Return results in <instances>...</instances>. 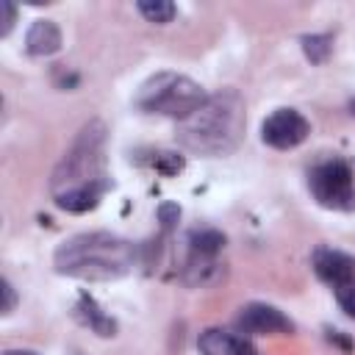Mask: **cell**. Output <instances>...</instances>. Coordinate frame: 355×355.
Returning a JSON list of instances; mask_svg holds the SVG:
<instances>
[{"instance_id": "18", "label": "cell", "mask_w": 355, "mask_h": 355, "mask_svg": "<svg viewBox=\"0 0 355 355\" xmlns=\"http://www.w3.org/2000/svg\"><path fill=\"white\" fill-rule=\"evenodd\" d=\"M14 17H17V8L11 0H0V36H8L11 25H14Z\"/></svg>"}, {"instance_id": "6", "label": "cell", "mask_w": 355, "mask_h": 355, "mask_svg": "<svg viewBox=\"0 0 355 355\" xmlns=\"http://www.w3.org/2000/svg\"><path fill=\"white\" fill-rule=\"evenodd\" d=\"M308 133H311L308 119L294 108H277L261 125V139L275 150H291L302 144Z\"/></svg>"}, {"instance_id": "9", "label": "cell", "mask_w": 355, "mask_h": 355, "mask_svg": "<svg viewBox=\"0 0 355 355\" xmlns=\"http://www.w3.org/2000/svg\"><path fill=\"white\" fill-rule=\"evenodd\" d=\"M180 277H183L186 286L205 288V286H214V283H219L225 277V266L219 263V255H197V252H189Z\"/></svg>"}, {"instance_id": "20", "label": "cell", "mask_w": 355, "mask_h": 355, "mask_svg": "<svg viewBox=\"0 0 355 355\" xmlns=\"http://www.w3.org/2000/svg\"><path fill=\"white\" fill-rule=\"evenodd\" d=\"M0 294H3V305H0V313H11L14 305H17V294L11 288L8 280H0Z\"/></svg>"}, {"instance_id": "8", "label": "cell", "mask_w": 355, "mask_h": 355, "mask_svg": "<svg viewBox=\"0 0 355 355\" xmlns=\"http://www.w3.org/2000/svg\"><path fill=\"white\" fill-rule=\"evenodd\" d=\"M313 269L333 288L355 280V258L347 255V252H341V250H330V247L316 250L313 252Z\"/></svg>"}, {"instance_id": "2", "label": "cell", "mask_w": 355, "mask_h": 355, "mask_svg": "<svg viewBox=\"0 0 355 355\" xmlns=\"http://www.w3.org/2000/svg\"><path fill=\"white\" fill-rule=\"evenodd\" d=\"M244 100L236 89L208 94L205 103L178 122V144L197 155H230L244 139Z\"/></svg>"}, {"instance_id": "22", "label": "cell", "mask_w": 355, "mask_h": 355, "mask_svg": "<svg viewBox=\"0 0 355 355\" xmlns=\"http://www.w3.org/2000/svg\"><path fill=\"white\" fill-rule=\"evenodd\" d=\"M352 114H355V100H352Z\"/></svg>"}, {"instance_id": "5", "label": "cell", "mask_w": 355, "mask_h": 355, "mask_svg": "<svg viewBox=\"0 0 355 355\" xmlns=\"http://www.w3.org/2000/svg\"><path fill=\"white\" fill-rule=\"evenodd\" d=\"M311 191L324 208L349 211L355 208V186L352 172L344 161H324L311 172Z\"/></svg>"}, {"instance_id": "10", "label": "cell", "mask_w": 355, "mask_h": 355, "mask_svg": "<svg viewBox=\"0 0 355 355\" xmlns=\"http://www.w3.org/2000/svg\"><path fill=\"white\" fill-rule=\"evenodd\" d=\"M197 347H200L202 355H252V349L247 347L244 338H239L233 333H225V330H216V327L200 333Z\"/></svg>"}, {"instance_id": "11", "label": "cell", "mask_w": 355, "mask_h": 355, "mask_svg": "<svg viewBox=\"0 0 355 355\" xmlns=\"http://www.w3.org/2000/svg\"><path fill=\"white\" fill-rule=\"evenodd\" d=\"M61 47V31L53 19H36L28 28L25 36V50L31 55H53Z\"/></svg>"}, {"instance_id": "3", "label": "cell", "mask_w": 355, "mask_h": 355, "mask_svg": "<svg viewBox=\"0 0 355 355\" xmlns=\"http://www.w3.org/2000/svg\"><path fill=\"white\" fill-rule=\"evenodd\" d=\"M136 263V247L114 233L94 230L67 239L55 255L53 266L58 275L78 280H116L125 277Z\"/></svg>"}, {"instance_id": "12", "label": "cell", "mask_w": 355, "mask_h": 355, "mask_svg": "<svg viewBox=\"0 0 355 355\" xmlns=\"http://www.w3.org/2000/svg\"><path fill=\"white\" fill-rule=\"evenodd\" d=\"M78 313H80V319L97 333V336H114V330H116V324H114V319H108L97 305H94V300L92 297H80V302H78Z\"/></svg>"}, {"instance_id": "1", "label": "cell", "mask_w": 355, "mask_h": 355, "mask_svg": "<svg viewBox=\"0 0 355 355\" xmlns=\"http://www.w3.org/2000/svg\"><path fill=\"white\" fill-rule=\"evenodd\" d=\"M105 178V125L92 119L80 128L72 147L64 153L50 178V191L55 205L72 214H83L100 202L108 191Z\"/></svg>"}, {"instance_id": "15", "label": "cell", "mask_w": 355, "mask_h": 355, "mask_svg": "<svg viewBox=\"0 0 355 355\" xmlns=\"http://www.w3.org/2000/svg\"><path fill=\"white\" fill-rule=\"evenodd\" d=\"M302 50L313 64H324L330 50H333V39L327 33H313V36H302Z\"/></svg>"}, {"instance_id": "21", "label": "cell", "mask_w": 355, "mask_h": 355, "mask_svg": "<svg viewBox=\"0 0 355 355\" xmlns=\"http://www.w3.org/2000/svg\"><path fill=\"white\" fill-rule=\"evenodd\" d=\"M3 355H36V352H31V349H6Z\"/></svg>"}, {"instance_id": "17", "label": "cell", "mask_w": 355, "mask_h": 355, "mask_svg": "<svg viewBox=\"0 0 355 355\" xmlns=\"http://www.w3.org/2000/svg\"><path fill=\"white\" fill-rule=\"evenodd\" d=\"M336 300H338L341 311H344L347 316H352V319H355V280H349V283L338 286V288H336Z\"/></svg>"}, {"instance_id": "14", "label": "cell", "mask_w": 355, "mask_h": 355, "mask_svg": "<svg viewBox=\"0 0 355 355\" xmlns=\"http://www.w3.org/2000/svg\"><path fill=\"white\" fill-rule=\"evenodd\" d=\"M139 11H141L144 19L155 22V25H166V22H172L175 14H178L175 3H169V0H141V3H139Z\"/></svg>"}, {"instance_id": "7", "label": "cell", "mask_w": 355, "mask_h": 355, "mask_svg": "<svg viewBox=\"0 0 355 355\" xmlns=\"http://www.w3.org/2000/svg\"><path fill=\"white\" fill-rule=\"evenodd\" d=\"M236 327L241 333H250V336H277V333H291L294 330L291 319L283 311H277L275 305H266V302L244 305L236 316Z\"/></svg>"}, {"instance_id": "16", "label": "cell", "mask_w": 355, "mask_h": 355, "mask_svg": "<svg viewBox=\"0 0 355 355\" xmlns=\"http://www.w3.org/2000/svg\"><path fill=\"white\" fill-rule=\"evenodd\" d=\"M150 164H153L158 172H164V175H178V172L183 169V158H180L178 153H166V150L153 153Z\"/></svg>"}, {"instance_id": "4", "label": "cell", "mask_w": 355, "mask_h": 355, "mask_svg": "<svg viewBox=\"0 0 355 355\" xmlns=\"http://www.w3.org/2000/svg\"><path fill=\"white\" fill-rule=\"evenodd\" d=\"M205 92L197 80L178 72H158L147 78L136 92V105L147 114H161L172 119H186L205 103Z\"/></svg>"}, {"instance_id": "13", "label": "cell", "mask_w": 355, "mask_h": 355, "mask_svg": "<svg viewBox=\"0 0 355 355\" xmlns=\"http://www.w3.org/2000/svg\"><path fill=\"white\" fill-rule=\"evenodd\" d=\"M225 247V236L214 227H205V230H194L189 236V252H197V255H219Z\"/></svg>"}, {"instance_id": "19", "label": "cell", "mask_w": 355, "mask_h": 355, "mask_svg": "<svg viewBox=\"0 0 355 355\" xmlns=\"http://www.w3.org/2000/svg\"><path fill=\"white\" fill-rule=\"evenodd\" d=\"M158 219H161L164 230H172V227H175V222L180 219V208H178L175 202H164V205L158 208Z\"/></svg>"}]
</instances>
